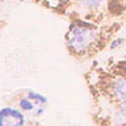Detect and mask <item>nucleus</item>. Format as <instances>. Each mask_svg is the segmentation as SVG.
I'll use <instances>...</instances> for the list:
<instances>
[{
    "mask_svg": "<svg viewBox=\"0 0 126 126\" xmlns=\"http://www.w3.org/2000/svg\"><path fill=\"white\" fill-rule=\"evenodd\" d=\"M98 29L85 21H74L68 28L66 42L70 53L75 57H84L98 42Z\"/></svg>",
    "mask_w": 126,
    "mask_h": 126,
    "instance_id": "nucleus-1",
    "label": "nucleus"
},
{
    "mask_svg": "<svg viewBox=\"0 0 126 126\" xmlns=\"http://www.w3.org/2000/svg\"><path fill=\"white\" fill-rule=\"evenodd\" d=\"M106 97L118 109H126V76H110L104 83Z\"/></svg>",
    "mask_w": 126,
    "mask_h": 126,
    "instance_id": "nucleus-2",
    "label": "nucleus"
},
{
    "mask_svg": "<svg viewBox=\"0 0 126 126\" xmlns=\"http://www.w3.org/2000/svg\"><path fill=\"white\" fill-rule=\"evenodd\" d=\"M26 114L18 108L5 105L0 110V126H25Z\"/></svg>",
    "mask_w": 126,
    "mask_h": 126,
    "instance_id": "nucleus-3",
    "label": "nucleus"
},
{
    "mask_svg": "<svg viewBox=\"0 0 126 126\" xmlns=\"http://www.w3.org/2000/svg\"><path fill=\"white\" fill-rule=\"evenodd\" d=\"M17 108L21 110L22 113H25L26 116H32V117H39L42 116L45 112V106L38 105L37 102H34L32 98H29L26 94L18 97L17 98Z\"/></svg>",
    "mask_w": 126,
    "mask_h": 126,
    "instance_id": "nucleus-4",
    "label": "nucleus"
},
{
    "mask_svg": "<svg viewBox=\"0 0 126 126\" xmlns=\"http://www.w3.org/2000/svg\"><path fill=\"white\" fill-rule=\"evenodd\" d=\"M106 0H78V3L80 4L83 8L89 11H96L98 8H101L105 4Z\"/></svg>",
    "mask_w": 126,
    "mask_h": 126,
    "instance_id": "nucleus-5",
    "label": "nucleus"
},
{
    "mask_svg": "<svg viewBox=\"0 0 126 126\" xmlns=\"http://www.w3.org/2000/svg\"><path fill=\"white\" fill-rule=\"evenodd\" d=\"M25 94L29 98H32L34 102H37L38 105H41V106H47V97L45 96V94H42V93H39V92H35V91H26Z\"/></svg>",
    "mask_w": 126,
    "mask_h": 126,
    "instance_id": "nucleus-6",
    "label": "nucleus"
},
{
    "mask_svg": "<svg viewBox=\"0 0 126 126\" xmlns=\"http://www.w3.org/2000/svg\"><path fill=\"white\" fill-rule=\"evenodd\" d=\"M124 42H125V38H121V37H118V38H114L112 42H110V49L114 50V49H118L120 46L124 45Z\"/></svg>",
    "mask_w": 126,
    "mask_h": 126,
    "instance_id": "nucleus-7",
    "label": "nucleus"
}]
</instances>
